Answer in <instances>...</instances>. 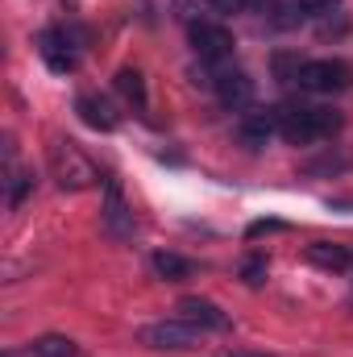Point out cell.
Segmentation results:
<instances>
[{"label":"cell","mask_w":353,"mask_h":357,"mask_svg":"<svg viewBox=\"0 0 353 357\" xmlns=\"http://www.w3.org/2000/svg\"><path fill=\"white\" fill-rule=\"evenodd\" d=\"M175 316L183 324L200 328V333H220V328H229V316H225L212 299H200V295H183L175 303Z\"/></svg>","instance_id":"cell-4"},{"label":"cell","mask_w":353,"mask_h":357,"mask_svg":"<svg viewBox=\"0 0 353 357\" xmlns=\"http://www.w3.org/2000/svg\"><path fill=\"white\" fill-rule=\"evenodd\" d=\"M50 171L59 178V187H71V191H84L96 183V167L71 146V142H54L50 146Z\"/></svg>","instance_id":"cell-2"},{"label":"cell","mask_w":353,"mask_h":357,"mask_svg":"<svg viewBox=\"0 0 353 357\" xmlns=\"http://www.w3.org/2000/svg\"><path fill=\"white\" fill-rule=\"evenodd\" d=\"M208 4H212L216 13H246V4H250V0H208Z\"/></svg>","instance_id":"cell-17"},{"label":"cell","mask_w":353,"mask_h":357,"mask_svg":"<svg viewBox=\"0 0 353 357\" xmlns=\"http://www.w3.org/2000/svg\"><path fill=\"white\" fill-rule=\"evenodd\" d=\"M29 349H33V357H75V354H80V345H75L71 337H59V333L38 337Z\"/></svg>","instance_id":"cell-12"},{"label":"cell","mask_w":353,"mask_h":357,"mask_svg":"<svg viewBox=\"0 0 353 357\" xmlns=\"http://www.w3.org/2000/svg\"><path fill=\"white\" fill-rule=\"evenodd\" d=\"M308 262H312V266H324V270H350L353 254L345 250V245L316 241V245H308Z\"/></svg>","instance_id":"cell-9"},{"label":"cell","mask_w":353,"mask_h":357,"mask_svg":"<svg viewBox=\"0 0 353 357\" xmlns=\"http://www.w3.org/2000/svg\"><path fill=\"white\" fill-rule=\"evenodd\" d=\"M154 270H158L167 282H179V278H187V274H191V262H187V258H179V254H154Z\"/></svg>","instance_id":"cell-13"},{"label":"cell","mask_w":353,"mask_h":357,"mask_svg":"<svg viewBox=\"0 0 353 357\" xmlns=\"http://www.w3.org/2000/svg\"><path fill=\"white\" fill-rule=\"evenodd\" d=\"M212 88H216V96H220L225 108H246V104L254 100V79H250L246 71H237V67H220V71L212 75Z\"/></svg>","instance_id":"cell-6"},{"label":"cell","mask_w":353,"mask_h":357,"mask_svg":"<svg viewBox=\"0 0 353 357\" xmlns=\"http://www.w3.org/2000/svg\"><path fill=\"white\" fill-rule=\"evenodd\" d=\"M80 116L88 121L91 129H117V112H112V104L108 100H100V96H80Z\"/></svg>","instance_id":"cell-10"},{"label":"cell","mask_w":353,"mask_h":357,"mask_svg":"<svg viewBox=\"0 0 353 357\" xmlns=\"http://www.w3.org/2000/svg\"><path fill=\"white\" fill-rule=\"evenodd\" d=\"M38 54L54 67V71H71L80 59H75V50H71V42H67V33H59V29H42L38 33Z\"/></svg>","instance_id":"cell-8"},{"label":"cell","mask_w":353,"mask_h":357,"mask_svg":"<svg viewBox=\"0 0 353 357\" xmlns=\"http://www.w3.org/2000/svg\"><path fill=\"white\" fill-rule=\"evenodd\" d=\"M191 46L204 63H225L233 54V33L225 25H212V21H195L191 25Z\"/></svg>","instance_id":"cell-5"},{"label":"cell","mask_w":353,"mask_h":357,"mask_svg":"<svg viewBox=\"0 0 353 357\" xmlns=\"http://www.w3.org/2000/svg\"><path fill=\"white\" fill-rule=\"evenodd\" d=\"M274 129H278L274 112H250V116H241V142L246 146H266V137Z\"/></svg>","instance_id":"cell-11"},{"label":"cell","mask_w":353,"mask_h":357,"mask_svg":"<svg viewBox=\"0 0 353 357\" xmlns=\"http://www.w3.org/2000/svg\"><path fill=\"white\" fill-rule=\"evenodd\" d=\"M117 88L125 91L133 104H146V84H142V75H137V71H129V67H125V71H117Z\"/></svg>","instance_id":"cell-14"},{"label":"cell","mask_w":353,"mask_h":357,"mask_svg":"<svg viewBox=\"0 0 353 357\" xmlns=\"http://www.w3.org/2000/svg\"><path fill=\"white\" fill-rule=\"evenodd\" d=\"M274 121H278V133L287 142H295V146L329 137V133L341 129V116L329 112V108H295V104H287V108H274Z\"/></svg>","instance_id":"cell-1"},{"label":"cell","mask_w":353,"mask_h":357,"mask_svg":"<svg viewBox=\"0 0 353 357\" xmlns=\"http://www.w3.org/2000/svg\"><path fill=\"white\" fill-rule=\"evenodd\" d=\"M142 341H146L150 349H191V345H195V328L183 324L175 316V320H163V324L142 328Z\"/></svg>","instance_id":"cell-7"},{"label":"cell","mask_w":353,"mask_h":357,"mask_svg":"<svg viewBox=\"0 0 353 357\" xmlns=\"http://www.w3.org/2000/svg\"><path fill=\"white\" fill-rule=\"evenodd\" d=\"M341 0H299V8L308 13V17H316V13H333Z\"/></svg>","instance_id":"cell-15"},{"label":"cell","mask_w":353,"mask_h":357,"mask_svg":"<svg viewBox=\"0 0 353 357\" xmlns=\"http://www.w3.org/2000/svg\"><path fill=\"white\" fill-rule=\"evenodd\" d=\"M241 274H246V282L254 287V282H262V274H266V262H262V258H250V262H246V270H241Z\"/></svg>","instance_id":"cell-16"},{"label":"cell","mask_w":353,"mask_h":357,"mask_svg":"<svg viewBox=\"0 0 353 357\" xmlns=\"http://www.w3.org/2000/svg\"><path fill=\"white\" fill-rule=\"evenodd\" d=\"M225 357H270V354H254V349H237V354H225Z\"/></svg>","instance_id":"cell-18"},{"label":"cell","mask_w":353,"mask_h":357,"mask_svg":"<svg viewBox=\"0 0 353 357\" xmlns=\"http://www.w3.org/2000/svg\"><path fill=\"white\" fill-rule=\"evenodd\" d=\"M295 84L308 91H345L353 84V71L345 63H337V59H316V63H303L299 67V75H295Z\"/></svg>","instance_id":"cell-3"}]
</instances>
